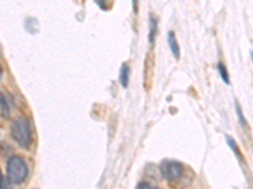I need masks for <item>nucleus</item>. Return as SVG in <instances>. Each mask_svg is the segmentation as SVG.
I'll list each match as a JSON object with an SVG mask.
<instances>
[{"label": "nucleus", "instance_id": "f257e3e1", "mask_svg": "<svg viewBox=\"0 0 253 189\" xmlns=\"http://www.w3.org/2000/svg\"><path fill=\"white\" fill-rule=\"evenodd\" d=\"M28 175V166L23 158L14 155L6 164V177L13 184H20L26 181Z\"/></svg>", "mask_w": 253, "mask_h": 189}, {"label": "nucleus", "instance_id": "f03ea898", "mask_svg": "<svg viewBox=\"0 0 253 189\" xmlns=\"http://www.w3.org/2000/svg\"><path fill=\"white\" fill-rule=\"evenodd\" d=\"M10 135L13 140L23 149H27L31 145L32 134L31 127H29L28 121L24 118H19L13 123L12 129H10Z\"/></svg>", "mask_w": 253, "mask_h": 189}, {"label": "nucleus", "instance_id": "7ed1b4c3", "mask_svg": "<svg viewBox=\"0 0 253 189\" xmlns=\"http://www.w3.org/2000/svg\"><path fill=\"white\" fill-rule=\"evenodd\" d=\"M161 173L169 182H177L184 174V165L175 160H167L161 164Z\"/></svg>", "mask_w": 253, "mask_h": 189}, {"label": "nucleus", "instance_id": "20e7f679", "mask_svg": "<svg viewBox=\"0 0 253 189\" xmlns=\"http://www.w3.org/2000/svg\"><path fill=\"white\" fill-rule=\"evenodd\" d=\"M167 43H169V47H170L171 53L173 55V57L176 60H178L180 58V47H178L177 39H176L175 33L172 31L169 32V34H167Z\"/></svg>", "mask_w": 253, "mask_h": 189}, {"label": "nucleus", "instance_id": "39448f33", "mask_svg": "<svg viewBox=\"0 0 253 189\" xmlns=\"http://www.w3.org/2000/svg\"><path fill=\"white\" fill-rule=\"evenodd\" d=\"M158 33V22L153 15H150V31H148V40H150L151 46L155 44L156 37Z\"/></svg>", "mask_w": 253, "mask_h": 189}, {"label": "nucleus", "instance_id": "423d86ee", "mask_svg": "<svg viewBox=\"0 0 253 189\" xmlns=\"http://www.w3.org/2000/svg\"><path fill=\"white\" fill-rule=\"evenodd\" d=\"M119 80H121L122 86L126 89L129 82V66L126 63H123L121 67V75H119Z\"/></svg>", "mask_w": 253, "mask_h": 189}, {"label": "nucleus", "instance_id": "0eeeda50", "mask_svg": "<svg viewBox=\"0 0 253 189\" xmlns=\"http://www.w3.org/2000/svg\"><path fill=\"white\" fill-rule=\"evenodd\" d=\"M216 69H218V73L220 76V78L223 80V82L227 83V85H230V80H229V73H228V69L225 68V66L221 62H219L216 64Z\"/></svg>", "mask_w": 253, "mask_h": 189}, {"label": "nucleus", "instance_id": "6e6552de", "mask_svg": "<svg viewBox=\"0 0 253 189\" xmlns=\"http://www.w3.org/2000/svg\"><path fill=\"white\" fill-rule=\"evenodd\" d=\"M225 139H227V143H228V145H229V148L232 150H233L234 153H236V155H237V158H238V159H241L242 160V153H241V150H239V148H238V145H237V143L236 141H234V139H232L230 138V136H225Z\"/></svg>", "mask_w": 253, "mask_h": 189}, {"label": "nucleus", "instance_id": "1a4fd4ad", "mask_svg": "<svg viewBox=\"0 0 253 189\" xmlns=\"http://www.w3.org/2000/svg\"><path fill=\"white\" fill-rule=\"evenodd\" d=\"M0 107H1V114L3 116L8 118L9 116V107H8V103H6L5 98L3 96H0Z\"/></svg>", "mask_w": 253, "mask_h": 189}, {"label": "nucleus", "instance_id": "9d476101", "mask_svg": "<svg viewBox=\"0 0 253 189\" xmlns=\"http://www.w3.org/2000/svg\"><path fill=\"white\" fill-rule=\"evenodd\" d=\"M236 110H237V114H238V119H239V123L242 124V126H247V123H246V119L243 118V114H242V110L241 106H239V103H236Z\"/></svg>", "mask_w": 253, "mask_h": 189}, {"label": "nucleus", "instance_id": "9b49d317", "mask_svg": "<svg viewBox=\"0 0 253 189\" xmlns=\"http://www.w3.org/2000/svg\"><path fill=\"white\" fill-rule=\"evenodd\" d=\"M137 189H160V188H157V187L152 186V184L150 183H146V182H141V183L138 184V187H137Z\"/></svg>", "mask_w": 253, "mask_h": 189}, {"label": "nucleus", "instance_id": "f8f14e48", "mask_svg": "<svg viewBox=\"0 0 253 189\" xmlns=\"http://www.w3.org/2000/svg\"><path fill=\"white\" fill-rule=\"evenodd\" d=\"M137 6H138V0H133V9H134V13L138 12V8H137Z\"/></svg>", "mask_w": 253, "mask_h": 189}, {"label": "nucleus", "instance_id": "ddd939ff", "mask_svg": "<svg viewBox=\"0 0 253 189\" xmlns=\"http://www.w3.org/2000/svg\"><path fill=\"white\" fill-rule=\"evenodd\" d=\"M0 189H3V174L0 172Z\"/></svg>", "mask_w": 253, "mask_h": 189}, {"label": "nucleus", "instance_id": "4468645a", "mask_svg": "<svg viewBox=\"0 0 253 189\" xmlns=\"http://www.w3.org/2000/svg\"><path fill=\"white\" fill-rule=\"evenodd\" d=\"M1 75H3V69H1V66H0V80H1Z\"/></svg>", "mask_w": 253, "mask_h": 189}]
</instances>
